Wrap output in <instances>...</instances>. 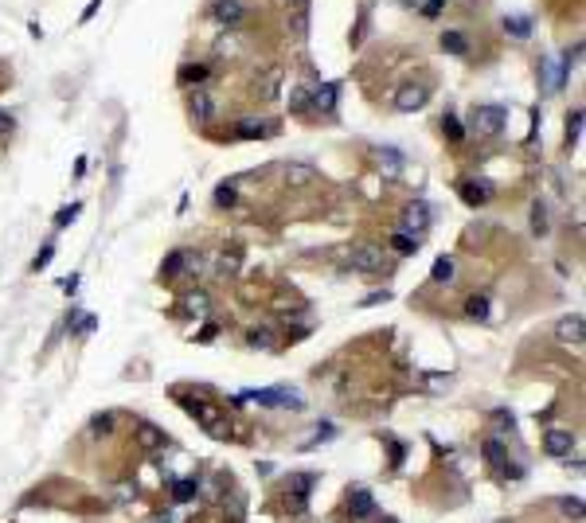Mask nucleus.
Returning <instances> with one entry per match:
<instances>
[{
    "label": "nucleus",
    "instance_id": "nucleus-1",
    "mask_svg": "<svg viewBox=\"0 0 586 523\" xmlns=\"http://www.w3.org/2000/svg\"><path fill=\"white\" fill-rule=\"evenodd\" d=\"M184 406H188V414H192V418H196L212 437H223V434H227V418H223V410H219L215 402H204V398H196V402H184Z\"/></svg>",
    "mask_w": 586,
    "mask_h": 523
},
{
    "label": "nucleus",
    "instance_id": "nucleus-2",
    "mask_svg": "<svg viewBox=\"0 0 586 523\" xmlns=\"http://www.w3.org/2000/svg\"><path fill=\"white\" fill-rule=\"evenodd\" d=\"M508 121V110L505 106H477L473 110V133L477 137H497Z\"/></svg>",
    "mask_w": 586,
    "mask_h": 523
},
{
    "label": "nucleus",
    "instance_id": "nucleus-3",
    "mask_svg": "<svg viewBox=\"0 0 586 523\" xmlns=\"http://www.w3.org/2000/svg\"><path fill=\"white\" fill-rule=\"evenodd\" d=\"M426 102H430V86H422V82H403V86L395 90L399 113H414V110H422Z\"/></svg>",
    "mask_w": 586,
    "mask_h": 523
},
{
    "label": "nucleus",
    "instance_id": "nucleus-4",
    "mask_svg": "<svg viewBox=\"0 0 586 523\" xmlns=\"http://www.w3.org/2000/svg\"><path fill=\"white\" fill-rule=\"evenodd\" d=\"M212 16H215V24H219V28L239 31L242 20H247V4H242V0H215V4H212Z\"/></svg>",
    "mask_w": 586,
    "mask_h": 523
},
{
    "label": "nucleus",
    "instance_id": "nucleus-5",
    "mask_svg": "<svg viewBox=\"0 0 586 523\" xmlns=\"http://www.w3.org/2000/svg\"><path fill=\"white\" fill-rule=\"evenodd\" d=\"M582 336H586V320H582V313H571V317H563V320L555 325V340H559V344L582 347Z\"/></svg>",
    "mask_w": 586,
    "mask_h": 523
},
{
    "label": "nucleus",
    "instance_id": "nucleus-6",
    "mask_svg": "<svg viewBox=\"0 0 586 523\" xmlns=\"http://www.w3.org/2000/svg\"><path fill=\"white\" fill-rule=\"evenodd\" d=\"M348 262H352V270H359V273H375V270H383V250L372 246V243H364V246L352 250Z\"/></svg>",
    "mask_w": 586,
    "mask_h": 523
},
{
    "label": "nucleus",
    "instance_id": "nucleus-7",
    "mask_svg": "<svg viewBox=\"0 0 586 523\" xmlns=\"http://www.w3.org/2000/svg\"><path fill=\"white\" fill-rule=\"evenodd\" d=\"M543 450H547V457H571V450H575V434L571 430H547L543 434Z\"/></svg>",
    "mask_w": 586,
    "mask_h": 523
},
{
    "label": "nucleus",
    "instance_id": "nucleus-8",
    "mask_svg": "<svg viewBox=\"0 0 586 523\" xmlns=\"http://www.w3.org/2000/svg\"><path fill=\"white\" fill-rule=\"evenodd\" d=\"M133 437H137V445L145 453H161L164 445H169V434H164V430H157V426H149V422H141V426L133 430Z\"/></svg>",
    "mask_w": 586,
    "mask_h": 523
},
{
    "label": "nucleus",
    "instance_id": "nucleus-9",
    "mask_svg": "<svg viewBox=\"0 0 586 523\" xmlns=\"http://www.w3.org/2000/svg\"><path fill=\"white\" fill-rule=\"evenodd\" d=\"M426 227H430V207H426V203H410L407 211H403V230L418 238Z\"/></svg>",
    "mask_w": 586,
    "mask_h": 523
},
{
    "label": "nucleus",
    "instance_id": "nucleus-10",
    "mask_svg": "<svg viewBox=\"0 0 586 523\" xmlns=\"http://www.w3.org/2000/svg\"><path fill=\"white\" fill-rule=\"evenodd\" d=\"M282 78H286V74H282V66H270V71H266L262 78H254L258 98H262V102H274V98L282 94Z\"/></svg>",
    "mask_w": 586,
    "mask_h": 523
},
{
    "label": "nucleus",
    "instance_id": "nucleus-11",
    "mask_svg": "<svg viewBox=\"0 0 586 523\" xmlns=\"http://www.w3.org/2000/svg\"><path fill=\"white\" fill-rule=\"evenodd\" d=\"M188 113L196 121H212L215 118V98L207 94V90H192V98H188Z\"/></svg>",
    "mask_w": 586,
    "mask_h": 523
},
{
    "label": "nucleus",
    "instance_id": "nucleus-12",
    "mask_svg": "<svg viewBox=\"0 0 586 523\" xmlns=\"http://www.w3.org/2000/svg\"><path fill=\"white\" fill-rule=\"evenodd\" d=\"M348 512H352V519H367V516H375V500H372V492H367V488H352V496H348Z\"/></svg>",
    "mask_w": 586,
    "mask_h": 523
},
{
    "label": "nucleus",
    "instance_id": "nucleus-13",
    "mask_svg": "<svg viewBox=\"0 0 586 523\" xmlns=\"http://www.w3.org/2000/svg\"><path fill=\"white\" fill-rule=\"evenodd\" d=\"M215 270H219L223 278H234V273L242 270V250H239V246H231V250L223 246V250L215 254Z\"/></svg>",
    "mask_w": 586,
    "mask_h": 523
},
{
    "label": "nucleus",
    "instance_id": "nucleus-14",
    "mask_svg": "<svg viewBox=\"0 0 586 523\" xmlns=\"http://www.w3.org/2000/svg\"><path fill=\"white\" fill-rule=\"evenodd\" d=\"M313 180H317V168H313V164H301V161L286 164V184H289V188H305V184H313Z\"/></svg>",
    "mask_w": 586,
    "mask_h": 523
},
{
    "label": "nucleus",
    "instance_id": "nucleus-15",
    "mask_svg": "<svg viewBox=\"0 0 586 523\" xmlns=\"http://www.w3.org/2000/svg\"><path fill=\"white\" fill-rule=\"evenodd\" d=\"M207 74H212V71H207L204 63H184L180 71H176V82H180V86H204Z\"/></svg>",
    "mask_w": 586,
    "mask_h": 523
},
{
    "label": "nucleus",
    "instance_id": "nucleus-16",
    "mask_svg": "<svg viewBox=\"0 0 586 523\" xmlns=\"http://www.w3.org/2000/svg\"><path fill=\"white\" fill-rule=\"evenodd\" d=\"M188 250H172L169 258L161 262V278H184V270H188Z\"/></svg>",
    "mask_w": 586,
    "mask_h": 523
},
{
    "label": "nucleus",
    "instance_id": "nucleus-17",
    "mask_svg": "<svg viewBox=\"0 0 586 523\" xmlns=\"http://www.w3.org/2000/svg\"><path fill=\"white\" fill-rule=\"evenodd\" d=\"M387 243H391V250H395V254H403V258H410V254H418V250H422V243H418L414 235H407V230H395V235H391Z\"/></svg>",
    "mask_w": 586,
    "mask_h": 523
},
{
    "label": "nucleus",
    "instance_id": "nucleus-18",
    "mask_svg": "<svg viewBox=\"0 0 586 523\" xmlns=\"http://www.w3.org/2000/svg\"><path fill=\"white\" fill-rule=\"evenodd\" d=\"M454 278H457V273H454V258L442 254V258L434 262V270H430V281H434V285H450Z\"/></svg>",
    "mask_w": 586,
    "mask_h": 523
},
{
    "label": "nucleus",
    "instance_id": "nucleus-19",
    "mask_svg": "<svg viewBox=\"0 0 586 523\" xmlns=\"http://www.w3.org/2000/svg\"><path fill=\"white\" fill-rule=\"evenodd\" d=\"M462 199L469 207H481V203H489V199H492V188L489 184H462Z\"/></svg>",
    "mask_w": 586,
    "mask_h": 523
},
{
    "label": "nucleus",
    "instance_id": "nucleus-20",
    "mask_svg": "<svg viewBox=\"0 0 586 523\" xmlns=\"http://www.w3.org/2000/svg\"><path fill=\"white\" fill-rule=\"evenodd\" d=\"M379 168L383 176H399L403 172V153L399 148H379Z\"/></svg>",
    "mask_w": 586,
    "mask_h": 523
},
{
    "label": "nucleus",
    "instance_id": "nucleus-21",
    "mask_svg": "<svg viewBox=\"0 0 586 523\" xmlns=\"http://www.w3.org/2000/svg\"><path fill=\"white\" fill-rule=\"evenodd\" d=\"M465 317L469 320H489V297H485V293L465 297Z\"/></svg>",
    "mask_w": 586,
    "mask_h": 523
},
{
    "label": "nucleus",
    "instance_id": "nucleus-22",
    "mask_svg": "<svg viewBox=\"0 0 586 523\" xmlns=\"http://www.w3.org/2000/svg\"><path fill=\"white\" fill-rule=\"evenodd\" d=\"M278 133V126H270V121H242L239 126V137H274Z\"/></svg>",
    "mask_w": 586,
    "mask_h": 523
},
{
    "label": "nucleus",
    "instance_id": "nucleus-23",
    "mask_svg": "<svg viewBox=\"0 0 586 523\" xmlns=\"http://www.w3.org/2000/svg\"><path fill=\"white\" fill-rule=\"evenodd\" d=\"M313 106H317V110H324V113L337 110V82H329V86L317 90V94H313Z\"/></svg>",
    "mask_w": 586,
    "mask_h": 523
},
{
    "label": "nucleus",
    "instance_id": "nucleus-24",
    "mask_svg": "<svg viewBox=\"0 0 586 523\" xmlns=\"http://www.w3.org/2000/svg\"><path fill=\"white\" fill-rule=\"evenodd\" d=\"M559 86H563V71L555 66V59H547V63H543V90H547V94H555Z\"/></svg>",
    "mask_w": 586,
    "mask_h": 523
},
{
    "label": "nucleus",
    "instance_id": "nucleus-25",
    "mask_svg": "<svg viewBox=\"0 0 586 523\" xmlns=\"http://www.w3.org/2000/svg\"><path fill=\"white\" fill-rule=\"evenodd\" d=\"M250 347H262V352H274L278 347V340H274V332L270 328H250Z\"/></svg>",
    "mask_w": 586,
    "mask_h": 523
},
{
    "label": "nucleus",
    "instance_id": "nucleus-26",
    "mask_svg": "<svg viewBox=\"0 0 586 523\" xmlns=\"http://www.w3.org/2000/svg\"><path fill=\"white\" fill-rule=\"evenodd\" d=\"M196 492H199V484H196V480H176V484H172V500H176V504L196 500Z\"/></svg>",
    "mask_w": 586,
    "mask_h": 523
},
{
    "label": "nucleus",
    "instance_id": "nucleus-27",
    "mask_svg": "<svg viewBox=\"0 0 586 523\" xmlns=\"http://www.w3.org/2000/svg\"><path fill=\"white\" fill-rule=\"evenodd\" d=\"M114 414L110 410H106V414H94V418H90V434H94V437H106V434H114Z\"/></svg>",
    "mask_w": 586,
    "mask_h": 523
},
{
    "label": "nucleus",
    "instance_id": "nucleus-28",
    "mask_svg": "<svg viewBox=\"0 0 586 523\" xmlns=\"http://www.w3.org/2000/svg\"><path fill=\"white\" fill-rule=\"evenodd\" d=\"M442 47H446L450 55H465L469 51V39L462 36V31H446V36H442Z\"/></svg>",
    "mask_w": 586,
    "mask_h": 523
},
{
    "label": "nucleus",
    "instance_id": "nucleus-29",
    "mask_svg": "<svg viewBox=\"0 0 586 523\" xmlns=\"http://www.w3.org/2000/svg\"><path fill=\"white\" fill-rule=\"evenodd\" d=\"M184 305H188V313H196V317H199V313H207L212 297H207L204 289H196V293H188V297H184Z\"/></svg>",
    "mask_w": 586,
    "mask_h": 523
},
{
    "label": "nucleus",
    "instance_id": "nucleus-30",
    "mask_svg": "<svg viewBox=\"0 0 586 523\" xmlns=\"http://www.w3.org/2000/svg\"><path fill=\"white\" fill-rule=\"evenodd\" d=\"M559 512L571 516L575 523H582V500H579V496H563V500H559Z\"/></svg>",
    "mask_w": 586,
    "mask_h": 523
},
{
    "label": "nucleus",
    "instance_id": "nucleus-31",
    "mask_svg": "<svg viewBox=\"0 0 586 523\" xmlns=\"http://www.w3.org/2000/svg\"><path fill=\"white\" fill-rule=\"evenodd\" d=\"M309 106H313V102H309V90H305V86H293V90H289V110H293V113H305Z\"/></svg>",
    "mask_w": 586,
    "mask_h": 523
},
{
    "label": "nucleus",
    "instance_id": "nucleus-32",
    "mask_svg": "<svg viewBox=\"0 0 586 523\" xmlns=\"http://www.w3.org/2000/svg\"><path fill=\"white\" fill-rule=\"evenodd\" d=\"M481 450H485V457H489L492 464H505V461H508V453H505V445H500V442H497V437H489V442H485V445H481Z\"/></svg>",
    "mask_w": 586,
    "mask_h": 523
},
{
    "label": "nucleus",
    "instance_id": "nucleus-33",
    "mask_svg": "<svg viewBox=\"0 0 586 523\" xmlns=\"http://www.w3.org/2000/svg\"><path fill=\"white\" fill-rule=\"evenodd\" d=\"M234 203H239L234 184H219V188H215V207H234Z\"/></svg>",
    "mask_w": 586,
    "mask_h": 523
},
{
    "label": "nucleus",
    "instance_id": "nucleus-34",
    "mask_svg": "<svg viewBox=\"0 0 586 523\" xmlns=\"http://www.w3.org/2000/svg\"><path fill=\"white\" fill-rule=\"evenodd\" d=\"M505 28L512 31L516 39H527V36H532V24H527L524 16H508V20H505Z\"/></svg>",
    "mask_w": 586,
    "mask_h": 523
},
{
    "label": "nucleus",
    "instance_id": "nucleus-35",
    "mask_svg": "<svg viewBox=\"0 0 586 523\" xmlns=\"http://www.w3.org/2000/svg\"><path fill=\"white\" fill-rule=\"evenodd\" d=\"M242 47V39L239 36H227V39H219V44H215V55H219V59H234V51H239Z\"/></svg>",
    "mask_w": 586,
    "mask_h": 523
},
{
    "label": "nucleus",
    "instance_id": "nucleus-36",
    "mask_svg": "<svg viewBox=\"0 0 586 523\" xmlns=\"http://www.w3.org/2000/svg\"><path fill=\"white\" fill-rule=\"evenodd\" d=\"M532 230H535V235L547 230V207H543V203H532Z\"/></svg>",
    "mask_w": 586,
    "mask_h": 523
},
{
    "label": "nucleus",
    "instance_id": "nucleus-37",
    "mask_svg": "<svg viewBox=\"0 0 586 523\" xmlns=\"http://www.w3.org/2000/svg\"><path fill=\"white\" fill-rule=\"evenodd\" d=\"M79 211H82L79 203H66V207H59V215H55V227H66V223H74V219H79Z\"/></svg>",
    "mask_w": 586,
    "mask_h": 523
},
{
    "label": "nucleus",
    "instance_id": "nucleus-38",
    "mask_svg": "<svg viewBox=\"0 0 586 523\" xmlns=\"http://www.w3.org/2000/svg\"><path fill=\"white\" fill-rule=\"evenodd\" d=\"M51 258H55V246H51V243H47V246H44V250H39V254H36V258H31V273H39V270H44V265H47V262H51Z\"/></svg>",
    "mask_w": 586,
    "mask_h": 523
},
{
    "label": "nucleus",
    "instance_id": "nucleus-39",
    "mask_svg": "<svg viewBox=\"0 0 586 523\" xmlns=\"http://www.w3.org/2000/svg\"><path fill=\"white\" fill-rule=\"evenodd\" d=\"M579 133H582V110H575L571 121H567V141L575 145V141H579Z\"/></svg>",
    "mask_w": 586,
    "mask_h": 523
},
{
    "label": "nucleus",
    "instance_id": "nucleus-40",
    "mask_svg": "<svg viewBox=\"0 0 586 523\" xmlns=\"http://www.w3.org/2000/svg\"><path fill=\"white\" fill-rule=\"evenodd\" d=\"M442 129L450 133V141H465V129H462V121H457V118H446V121H442Z\"/></svg>",
    "mask_w": 586,
    "mask_h": 523
},
{
    "label": "nucleus",
    "instance_id": "nucleus-41",
    "mask_svg": "<svg viewBox=\"0 0 586 523\" xmlns=\"http://www.w3.org/2000/svg\"><path fill=\"white\" fill-rule=\"evenodd\" d=\"M223 508H227L231 516L239 519V516H242V496H239V492H231V500H223Z\"/></svg>",
    "mask_w": 586,
    "mask_h": 523
},
{
    "label": "nucleus",
    "instance_id": "nucleus-42",
    "mask_svg": "<svg viewBox=\"0 0 586 523\" xmlns=\"http://www.w3.org/2000/svg\"><path fill=\"white\" fill-rule=\"evenodd\" d=\"M114 500H117V504H129V500H133V484H117V488H114Z\"/></svg>",
    "mask_w": 586,
    "mask_h": 523
},
{
    "label": "nucleus",
    "instance_id": "nucleus-43",
    "mask_svg": "<svg viewBox=\"0 0 586 523\" xmlns=\"http://www.w3.org/2000/svg\"><path fill=\"white\" fill-rule=\"evenodd\" d=\"M16 129V118L8 110H0V137H4V133H12Z\"/></svg>",
    "mask_w": 586,
    "mask_h": 523
},
{
    "label": "nucleus",
    "instance_id": "nucleus-44",
    "mask_svg": "<svg viewBox=\"0 0 586 523\" xmlns=\"http://www.w3.org/2000/svg\"><path fill=\"white\" fill-rule=\"evenodd\" d=\"M492 422H497V426H508V430H512V414H508V410H492Z\"/></svg>",
    "mask_w": 586,
    "mask_h": 523
},
{
    "label": "nucleus",
    "instance_id": "nucleus-45",
    "mask_svg": "<svg viewBox=\"0 0 586 523\" xmlns=\"http://www.w3.org/2000/svg\"><path fill=\"white\" fill-rule=\"evenodd\" d=\"M379 301H387V289H383V293H367L364 297V309H367V305H379Z\"/></svg>",
    "mask_w": 586,
    "mask_h": 523
},
{
    "label": "nucleus",
    "instance_id": "nucleus-46",
    "mask_svg": "<svg viewBox=\"0 0 586 523\" xmlns=\"http://www.w3.org/2000/svg\"><path fill=\"white\" fill-rule=\"evenodd\" d=\"M438 8H442V0H426V4H422V16H438Z\"/></svg>",
    "mask_w": 586,
    "mask_h": 523
},
{
    "label": "nucleus",
    "instance_id": "nucleus-47",
    "mask_svg": "<svg viewBox=\"0 0 586 523\" xmlns=\"http://www.w3.org/2000/svg\"><path fill=\"white\" fill-rule=\"evenodd\" d=\"M196 340H199V344H212V340H215V325H207V328H204V332H199V336H196Z\"/></svg>",
    "mask_w": 586,
    "mask_h": 523
},
{
    "label": "nucleus",
    "instance_id": "nucleus-48",
    "mask_svg": "<svg viewBox=\"0 0 586 523\" xmlns=\"http://www.w3.org/2000/svg\"><path fill=\"white\" fill-rule=\"evenodd\" d=\"M98 8H102V0H90V4H86V12H82V24H86V20H90V16H94V12H98Z\"/></svg>",
    "mask_w": 586,
    "mask_h": 523
},
{
    "label": "nucleus",
    "instance_id": "nucleus-49",
    "mask_svg": "<svg viewBox=\"0 0 586 523\" xmlns=\"http://www.w3.org/2000/svg\"><path fill=\"white\" fill-rule=\"evenodd\" d=\"M289 4H305V0H289Z\"/></svg>",
    "mask_w": 586,
    "mask_h": 523
},
{
    "label": "nucleus",
    "instance_id": "nucleus-50",
    "mask_svg": "<svg viewBox=\"0 0 586 523\" xmlns=\"http://www.w3.org/2000/svg\"><path fill=\"white\" fill-rule=\"evenodd\" d=\"M383 523H395V519H383Z\"/></svg>",
    "mask_w": 586,
    "mask_h": 523
}]
</instances>
